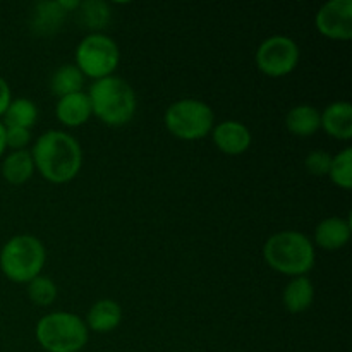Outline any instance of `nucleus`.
Segmentation results:
<instances>
[{
    "label": "nucleus",
    "instance_id": "obj_1",
    "mask_svg": "<svg viewBox=\"0 0 352 352\" xmlns=\"http://www.w3.org/2000/svg\"><path fill=\"white\" fill-rule=\"evenodd\" d=\"M31 157L34 168L54 184L71 182L81 170V146L64 131H48L41 134L31 150Z\"/></svg>",
    "mask_w": 352,
    "mask_h": 352
},
{
    "label": "nucleus",
    "instance_id": "obj_2",
    "mask_svg": "<svg viewBox=\"0 0 352 352\" xmlns=\"http://www.w3.org/2000/svg\"><path fill=\"white\" fill-rule=\"evenodd\" d=\"M263 258L268 267L291 277H302L315 267V246L298 230L277 232L265 243Z\"/></svg>",
    "mask_w": 352,
    "mask_h": 352
},
{
    "label": "nucleus",
    "instance_id": "obj_3",
    "mask_svg": "<svg viewBox=\"0 0 352 352\" xmlns=\"http://www.w3.org/2000/svg\"><path fill=\"white\" fill-rule=\"evenodd\" d=\"M88 98L91 112L107 126H124L136 113V93L129 82L117 76H109L93 82Z\"/></svg>",
    "mask_w": 352,
    "mask_h": 352
},
{
    "label": "nucleus",
    "instance_id": "obj_4",
    "mask_svg": "<svg viewBox=\"0 0 352 352\" xmlns=\"http://www.w3.org/2000/svg\"><path fill=\"white\" fill-rule=\"evenodd\" d=\"M45 248L40 239L28 234L14 236L0 251V270L16 284H28L43 270Z\"/></svg>",
    "mask_w": 352,
    "mask_h": 352
},
{
    "label": "nucleus",
    "instance_id": "obj_5",
    "mask_svg": "<svg viewBox=\"0 0 352 352\" xmlns=\"http://www.w3.org/2000/svg\"><path fill=\"white\" fill-rule=\"evenodd\" d=\"M36 339L47 352H79L88 342V327L74 313H50L38 322Z\"/></svg>",
    "mask_w": 352,
    "mask_h": 352
},
{
    "label": "nucleus",
    "instance_id": "obj_6",
    "mask_svg": "<svg viewBox=\"0 0 352 352\" xmlns=\"http://www.w3.org/2000/svg\"><path fill=\"white\" fill-rule=\"evenodd\" d=\"M213 110L201 100H177L165 112V126L168 133L182 141H198L208 136L213 129Z\"/></svg>",
    "mask_w": 352,
    "mask_h": 352
},
{
    "label": "nucleus",
    "instance_id": "obj_7",
    "mask_svg": "<svg viewBox=\"0 0 352 352\" xmlns=\"http://www.w3.org/2000/svg\"><path fill=\"white\" fill-rule=\"evenodd\" d=\"M119 60V47L103 33L88 34L76 48V67L95 81L112 76Z\"/></svg>",
    "mask_w": 352,
    "mask_h": 352
},
{
    "label": "nucleus",
    "instance_id": "obj_8",
    "mask_svg": "<svg viewBox=\"0 0 352 352\" xmlns=\"http://www.w3.org/2000/svg\"><path fill=\"white\" fill-rule=\"evenodd\" d=\"M299 62V47L292 38L270 36L256 50V65L270 78H282L291 74Z\"/></svg>",
    "mask_w": 352,
    "mask_h": 352
},
{
    "label": "nucleus",
    "instance_id": "obj_9",
    "mask_svg": "<svg viewBox=\"0 0 352 352\" xmlns=\"http://www.w3.org/2000/svg\"><path fill=\"white\" fill-rule=\"evenodd\" d=\"M316 30L330 40L352 38V0H330L316 14Z\"/></svg>",
    "mask_w": 352,
    "mask_h": 352
},
{
    "label": "nucleus",
    "instance_id": "obj_10",
    "mask_svg": "<svg viewBox=\"0 0 352 352\" xmlns=\"http://www.w3.org/2000/svg\"><path fill=\"white\" fill-rule=\"evenodd\" d=\"M212 136L217 148L230 157L243 155L251 146L250 129L237 120H226L213 126Z\"/></svg>",
    "mask_w": 352,
    "mask_h": 352
},
{
    "label": "nucleus",
    "instance_id": "obj_11",
    "mask_svg": "<svg viewBox=\"0 0 352 352\" xmlns=\"http://www.w3.org/2000/svg\"><path fill=\"white\" fill-rule=\"evenodd\" d=\"M320 127L336 140L349 141L352 138V105L349 102H333L320 113Z\"/></svg>",
    "mask_w": 352,
    "mask_h": 352
},
{
    "label": "nucleus",
    "instance_id": "obj_12",
    "mask_svg": "<svg viewBox=\"0 0 352 352\" xmlns=\"http://www.w3.org/2000/svg\"><path fill=\"white\" fill-rule=\"evenodd\" d=\"M351 239V222L340 217L322 220L315 229L316 246L327 251H337L346 246Z\"/></svg>",
    "mask_w": 352,
    "mask_h": 352
},
{
    "label": "nucleus",
    "instance_id": "obj_13",
    "mask_svg": "<svg viewBox=\"0 0 352 352\" xmlns=\"http://www.w3.org/2000/svg\"><path fill=\"white\" fill-rule=\"evenodd\" d=\"M55 113H57V119L67 127H79L86 124L93 113L88 93L79 91L58 98Z\"/></svg>",
    "mask_w": 352,
    "mask_h": 352
},
{
    "label": "nucleus",
    "instance_id": "obj_14",
    "mask_svg": "<svg viewBox=\"0 0 352 352\" xmlns=\"http://www.w3.org/2000/svg\"><path fill=\"white\" fill-rule=\"evenodd\" d=\"M65 12L58 0L55 2H38L31 14V31L38 36H48L60 30L65 21Z\"/></svg>",
    "mask_w": 352,
    "mask_h": 352
},
{
    "label": "nucleus",
    "instance_id": "obj_15",
    "mask_svg": "<svg viewBox=\"0 0 352 352\" xmlns=\"http://www.w3.org/2000/svg\"><path fill=\"white\" fill-rule=\"evenodd\" d=\"M120 320H122V309L112 299H100L86 316V327L88 330H93L96 333H107L112 332L119 327Z\"/></svg>",
    "mask_w": 352,
    "mask_h": 352
},
{
    "label": "nucleus",
    "instance_id": "obj_16",
    "mask_svg": "<svg viewBox=\"0 0 352 352\" xmlns=\"http://www.w3.org/2000/svg\"><path fill=\"white\" fill-rule=\"evenodd\" d=\"M34 174V162L31 151L19 150L7 155L2 164V175L9 184L21 186L30 181Z\"/></svg>",
    "mask_w": 352,
    "mask_h": 352
},
{
    "label": "nucleus",
    "instance_id": "obj_17",
    "mask_svg": "<svg viewBox=\"0 0 352 352\" xmlns=\"http://www.w3.org/2000/svg\"><path fill=\"white\" fill-rule=\"evenodd\" d=\"M289 133L299 138H308L320 129V112L311 105H298L285 116Z\"/></svg>",
    "mask_w": 352,
    "mask_h": 352
},
{
    "label": "nucleus",
    "instance_id": "obj_18",
    "mask_svg": "<svg viewBox=\"0 0 352 352\" xmlns=\"http://www.w3.org/2000/svg\"><path fill=\"white\" fill-rule=\"evenodd\" d=\"M315 298L313 282L306 275L302 277H292L287 287L284 289V306L291 313H302L311 306Z\"/></svg>",
    "mask_w": 352,
    "mask_h": 352
},
{
    "label": "nucleus",
    "instance_id": "obj_19",
    "mask_svg": "<svg viewBox=\"0 0 352 352\" xmlns=\"http://www.w3.org/2000/svg\"><path fill=\"white\" fill-rule=\"evenodd\" d=\"M82 85H85V76H82V72L72 64L60 65L50 79L52 93L57 95L58 98L72 95V93H79Z\"/></svg>",
    "mask_w": 352,
    "mask_h": 352
},
{
    "label": "nucleus",
    "instance_id": "obj_20",
    "mask_svg": "<svg viewBox=\"0 0 352 352\" xmlns=\"http://www.w3.org/2000/svg\"><path fill=\"white\" fill-rule=\"evenodd\" d=\"M2 117V124L6 127H24V129L31 131L38 119V109L31 100L16 98L9 103Z\"/></svg>",
    "mask_w": 352,
    "mask_h": 352
},
{
    "label": "nucleus",
    "instance_id": "obj_21",
    "mask_svg": "<svg viewBox=\"0 0 352 352\" xmlns=\"http://www.w3.org/2000/svg\"><path fill=\"white\" fill-rule=\"evenodd\" d=\"M79 19L88 30H103L110 23V7L102 0H86L79 3Z\"/></svg>",
    "mask_w": 352,
    "mask_h": 352
},
{
    "label": "nucleus",
    "instance_id": "obj_22",
    "mask_svg": "<svg viewBox=\"0 0 352 352\" xmlns=\"http://www.w3.org/2000/svg\"><path fill=\"white\" fill-rule=\"evenodd\" d=\"M329 175L336 186L342 189L352 188V148H346L330 162Z\"/></svg>",
    "mask_w": 352,
    "mask_h": 352
},
{
    "label": "nucleus",
    "instance_id": "obj_23",
    "mask_svg": "<svg viewBox=\"0 0 352 352\" xmlns=\"http://www.w3.org/2000/svg\"><path fill=\"white\" fill-rule=\"evenodd\" d=\"M28 296L34 305L50 306L57 298V285L50 278L38 275L33 280L28 282Z\"/></svg>",
    "mask_w": 352,
    "mask_h": 352
},
{
    "label": "nucleus",
    "instance_id": "obj_24",
    "mask_svg": "<svg viewBox=\"0 0 352 352\" xmlns=\"http://www.w3.org/2000/svg\"><path fill=\"white\" fill-rule=\"evenodd\" d=\"M330 162H332V157H330L327 151L316 150V151H311V153L306 157L305 167L309 174L322 177V175H329Z\"/></svg>",
    "mask_w": 352,
    "mask_h": 352
},
{
    "label": "nucleus",
    "instance_id": "obj_25",
    "mask_svg": "<svg viewBox=\"0 0 352 352\" xmlns=\"http://www.w3.org/2000/svg\"><path fill=\"white\" fill-rule=\"evenodd\" d=\"M31 140V131L24 127H6V146L12 148L14 151H19L26 148Z\"/></svg>",
    "mask_w": 352,
    "mask_h": 352
},
{
    "label": "nucleus",
    "instance_id": "obj_26",
    "mask_svg": "<svg viewBox=\"0 0 352 352\" xmlns=\"http://www.w3.org/2000/svg\"><path fill=\"white\" fill-rule=\"evenodd\" d=\"M10 102H12V95H10L9 82L0 76V117L6 113L7 107H9Z\"/></svg>",
    "mask_w": 352,
    "mask_h": 352
},
{
    "label": "nucleus",
    "instance_id": "obj_27",
    "mask_svg": "<svg viewBox=\"0 0 352 352\" xmlns=\"http://www.w3.org/2000/svg\"><path fill=\"white\" fill-rule=\"evenodd\" d=\"M58 3H60V7L65 12H71V10L78 9L81 2H78V0H58Z\"/></svg>",
    "mask_w": 352,
    "mask_h": 352
},
{
    "label": "nucleus",
    "instance_id": "obj_28",
    "mask_svg": "<svg viewBox=\"0 0 352 352\" xmlns=\"http://www.w3.org/2000/svg\"><path fill=\"white\" fill-rule=\"evenodd\" d=\"M6 126H3L2 122H0V157L3 155V151H6Z\"/></svg>",
    "mask_w": 352,
    "mask_h": 352
}]
</instances>
